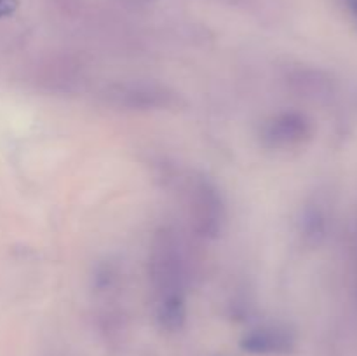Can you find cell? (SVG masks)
I'll return each mask as SVG.
<instances>
[{
  "instance_id": "cell-5",
  "label": "cell",
  "mask_w": 357,
  "mask_h": 356,
  "mask_svg": "<svg viewBox=\"0 0 357 356\" xmlns=\"http://www.w3.org/2000/svg\"><path fill=\"white\" fill-rule=\"evenodd\" d=\"M239 346L253 356H288L296 349V335L286 325H261L246 332Z\"/></svg>"
},
{
  "instance_id": "cell-10",
  "label": "cell",
  "mask_w": 357,
  "mask_h": 356,
  "mask_svg": "<svg viewBox=\"0 0 357 356\" xmlns=\"http://www.w3.org/2000/svg\"><path fill=\"white\" fill-rule=\"evenodd\" d=\"M337 3L347 14L349 21H351V24L357 31V0H337Z\"/></svg>"
},
{
  "instance_id": "cell-9",
  "label": "cell",
  "mask_w": 357,
  "mask_h": 356,
  "mask_svg": "<svg viewBox=\"0 0 357 356\" xmlns=\"http://www.w3.org/2000/svg\"><path fill=\"white\" fill-rule=\"evenodd\" d=\"M351 255H352V285L357 299V215L351 232Z\"/></svg>"
},
{
  "instance_id": "cell-4",
  "label": "cell",
  "mask_w": 357,
  "mask_h": 356,
  "mask_svg": "<svg viewBox=\"0 0 357 356\" xmlns=\"http://www.w3.org/2000/svg\"><path fill=\"white\" fill-rule=\"evenodd\" d=\"M314 136V122L298 110L274 114L260 129V143L268 150H295L307 145Z\"/></svg>"
},
{
  "instance_id": "cell-2",
  "label": "cell",
  "mask_w": 357,
  "mask_h": 356,
  "mask_svg": "<svg viewBox=\"0 0 357 356\" xmlns=\"http://www.w3.org/2000/svg\"><path fill=\"white\" fill-rule=\"evenodd\" d=\"M103 100L131 112H162L181 107L183 100L173 87L157 80H122L105 87Z\"/></svg>"
},
{
  "instance_id": "cell-8",
  "label": "cell",
  "mask_w": 357,
  "mask_h": 356,
  "mask_svg": "<svg viewBox=\"0 0 357 356\" xmlns=\"http://www.w3.org/2000/svg\"><path fill=\"white\" fill-rule=\"evenodd\" d=\"M187 321V299L173 297L157 302V323L166 332H180Z\"/></svg>"
},
{
  "instance_id": "cell-6",
  "label": "cell",
  "mask_w": 357,
  "mask_h": 356,
  "mask_svg": "<svg viewBox=\"0 0 357 356\" xmlns=\"http://www.w3.org/2000/svg\"><path fill=\"white\" fill-rule=\"evenodd\" d=\"M333 223V202L326 192H316L303 205L300 216L298 232L303 244L309 248H317L326 241Z\"/></svg>"
},
{
  "instance_id": "cell-7",
  "label": "cell",
  "mask_w": 357,
  "mask_h": 356,
  "mask_svg": "<svg viewBox=\"0 0 357 356\" xmlns=\"http://www.w3.org/2000/svg\"><path fill=\"white\" fill-rule=\"evenodd\" d=\"M288 84L298 96L310 101H328L335 94V80L330 73L312 66L291 70Z\"/></svg>"
},
{
  "instance_id": "cell-11",
  "label": "cell",
  "mask_w": 357,
  "mask_h": 356,
  "mask_svg": "<svg viewBox=\"0 0 357 356\" xmlns=\"http://www.w3.org/2000/svg\"><path fill=\"white\" fill-rule=\"evenodd\" d=\"M20 7V0H0V20L13 16Z\"/></svg>"
},
{
  "instance_id": "cell-3",
  "label": "cell",
  "mask_w": 357,
  "mask_h": 356,
  "mask_svg": "<svg viewBox=\"0 0 357 356\" xmlns=\"http://www.w3.org/2000/svg\"><path fill=\"white\" fill-rule=\"evenodd\" d=\"M188 216L197 236L218 239L227 225V202L211 178L195 177L188 187Z\"/></svg>"
},
{
  "instance_id": "cell-1",
  "label": "cell",
  "mask_w": 357,
  "mask_h": 356,
  "mask_svg": "<svg viewBox=\"0 0 357 356\" xmlns=\"http://www.w3.org/2000/svg\"><path fill=\"white\" fill-rule=\"evenodd\" d=\"M149 278L157 302L185 297V258L180 239L171 227L153 232L149 253Z\"/></svg>"
}]
</instances>
